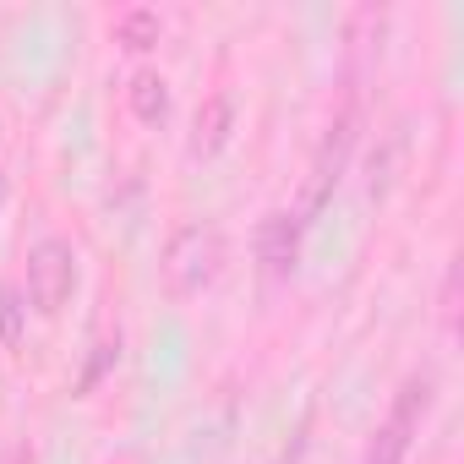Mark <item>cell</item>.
Here are the masks:
<instances>
[{
  "label": "cell",
  "instance_id": "9",
  "mask_svg": "<svg viewBox=\"0 0 464 464\" xmlns=\"http://www.w3.org/2000/svg\"><path fill=\"white\" fill-rule=\"evenodd\" d=\"M0 344L6 350L23 344V295H17V285H0Z\"/></svg>",
  "mask_w": 464,
  "mask_h": 464
},
{
  "label": "cell",
  "instance_id": "6",
  "mask_svg": "<svg viewBox=\"0 0 464 464\" xmlns=\"http://www.w3.org/2000/svg\"><path fill=\"white\" fill-rule=\"evenodd\" d=\"M229 131H236V104H229V93H208L202 110H197V121H191L186 153H191V159H213V153L229 142Z\"/></svg>",
  "mask_w": 464,
  "mask_h": 464
},
{
  "label": "cell",
  "instance_id": "12",
  "mask_svg": "<svg viewBox=\"0 0 464 464\" xmlns=\"http://www.w3.org/2000/svg\"><path fill=\"white\" fill-rule=\"evenodd\" d=\"M6 191H12V180H6V175H0V208H6Z\"/></svg>",
  "mask_w": 464,
  "mask_h": 464
},
{
  "label": "cell",
  "instance_id": "2",
  "mask_svg": "<svg viewBox=\"0 0 464 464\" xmlns=\"http://www.w3.org/2000/svg\"><path fill=\"white\" fill-rule=\"evenodd\" d=\"M159 274H164V295H175V301L202 295V290L224 274V229H218L213 218H191V224H180L175 236L164 241V263H159Z\"/></svg>",
  "mask_w": 464,
  "mask_h": 464
},
{
  "label": "cell",
  "instance_id": "5",
  "mask_svg": "<svg viewBox=\"0 0 464 464\" xmlns=\"http://www.w3.org/2000/svg\"><path fill=\"white\" fill-rule=\"evenodd\" d=\"M301 236L306 229L290 218V213H268L257 224V263H263V279L268 285H285L301 263Z\"/></svg>",
  "mask_w": 464,
  "mask_h": 464
},
{
  "label": "cell",
  "instance_id": "11",
  "mask_svg": "<svg viewBox=\"0 0 464 464\" xmlns=\"http://www.w3.org/2000/svg\"><path fill=\"white\" fill-rule=\"evenodd\" d=\"M442 317H448V328L459 323V268H448V290H442Z\"/></svg>",
  "mask_w": 464,
  "mask_h": 464
},
{
  "label": "cell",
  "instance_id": "3",
  "mask_svg": "<svg viewBox=\"0 0 464 464\" xmlns=\"http://www.w3.org/2000/svg\"><path fill=\"white\" fill-rule=\"evenodd\" d=\"M431 393H437V377H431V372H410V377L399 382L388 420H382L377 437L366 442V464H404V453H410V442H415V431H420V420H426V410H431Z\"/></svg>",
  "mask_w": 464,
  "mask_h": 464
},
{
  "label": "cell",
  "instance_id": "8",
  "mask_svg": "<svg viewBox=\"0 0 464 464\" xmlns=\"http://www.w3.org/2000/svg\"><path fill=\"white\" fill-rule=\"evenodd\" d=\"M126 99H131V115H137L142 126H164V121H169V82H164L159 72H137Z\"/></svg>",
  "mask_w": 464,
  "mask_h": 464
},
{
  "label": "cell",
  "instance_id": "7",
  "mask_svg": "<svg viewBox=\"0 0 464 464\" xmlns=\"http://www.w3.org/2000/svg\"><path fill=\"white\" fill-rule=\"evenodd\" d=\"M159 39H164V17H159L153 6H131V12L115 17V44H121V50L142 55V50H153Z\"/></svg>",
  "mask_w": 464,
  "mask_h": 464
},
{
  "label": "cell",
  "instance_id": "4",
  "mask_svg": "<svg viewBox=\"0 0 464 464\" xmlns=\"http://www.w3.org/2000/svg\"><path fill=\"white\" fill-rule=\"evenodd\" d=\"M72 290H77V252H72V241H61V236L39 241L28 252V301H34V312L55 317L72 301Z\"/></svg>",
  "mask_w": 464,
  "mask_h": 464
},
{
  "label": "cell",
  "instance_id": "10",
  "mask_svg": "<svg viewBox=\"0 0 464 464\" xmlns=\"http://www.w3.org/2000/svg\"><path fill=\"white\" fill-rule=\"evenodd\" d=\"M115 355H121V339H104V344H93V361H88V372L77 377V393H93V388H99V377L115 366Z\"/></svg>",
  "mask_w": 464,
  "mask_h": 464
},
{
  "label": "cell",
  "instance_id": "1",
  "mask_svg": "<svg viewBox=\"0 0 464 464\" xmlns=\"http://www.w3.org/2000/svg\"><path fill=\"white\" fill-rule=\"evenodd\" d=\"M355 137H361V99L350 93V99L339 104V115L328 121V131H323V142H317V153H312V169H306L301 202H295V213H290L301 229H312L317 213L334 202V191H339V180H344V169H350Z\"/></svg>",
  "mask_w": 464,
  "mask_h": 464
}]
</instances>
